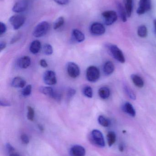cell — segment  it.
Masks as SVG:
<instances>
[{
  "mask_svg": "<svg viewBox=\"0 0 156 156\" xmlns=\"http://www.w3.org/2000/svg\"><path fill=\"white\" fill-rule=\"evenodd\" d=\"M90 140L93 144L100 147H105V143L102 133L98 130H93L90 136Z\"/></svg>",
  "mask_w": 156,
  "mask_h": 156,
  "instance_id": "obj_1",
  "label": "cell"
},
{
  "mask_svg": "<svg viewBox=\"0 0 156 156\" xmlns=\"http://www.w3.org/2000/svg\"><path fill=\"white\" fill-rule=\"evenodd\" d=\"M50 28L49 23L46 21L41 22L37 25L33 32V35L36 37H40L46 34Z\"/></svg>",
  "mask_w": 156,
  "mask_h": 156,
  "instance_id": "obj_2",
  "label": "cell"
},
{
  "mask_svg": "<svg viewBox=\"0 0 156 156\" xmlns=\"http://www.w3.org/2000/svg\"><path fill=\"white\" fill-rule=\"evenodd\" d=\"M100 73L98 68L94 66L89 67L86 70V77L90 82H95L100 78Z\"/></svg>",
  "mask_w": 156,
  "mask_h": 156,
  "instance_id": "obj_3",
  "label": "cell"
},
{
  "mask_svg": "<svg viewBox=\"0 0 156 156\" xmlns=\"http://www.w3.org/2000/svg\"><path fill=\"white\" fill-rule=\"evenodd\" d=\"M108 48L112 56L117 61L121 63L125 62V58L122 51L115 45L111 44L108 46Z\"/></svg>",
  "mask_w": 156,
  "mask_h": 156,
  "instance_id": "obj_4",
  "label": "cell"
},
{
  "mask_svg": "<svg viewBox=\"0 0 156 156\" xmlns=\"http://www.w3.org/2000/svg\"><path fill=\"white\" fill-rule=\"evenodd\" d=\"M104 19V23L106 25H112L117 21L118 18L117 13L114 11H106L102 14Z\"/></svg>",
  "mask_w": 156,
  "mask_h": 156,
  "instance_id": "obj_5",
  "label": "cell"
},
{
  "mask_svg": "<svg viewBox=\"0 0 156 156\" xmlns=\"http://www.w3.org/2000/svg\"><path fill=\"white\" fill-rule=\"evenodd\" d=\"M25 18L22 15H15L13 16L9 19V22L15 30L19 29L24 24Z\"/></svg>",
  "mask_w": 156,
  "mask_h": 156,
  "instance_id": "obj_6",
  "label": "cell"
},
{
  "mask_svg": "<svg viewBox=\"0 0 156 156\" xmlns=\"http://www.w3.org/2000/svg\"><path fill=\"white\" fill-rule=\"evenodd\" d=\"M152 8V0H140L136 10L137 14L141 15L150 11Z\"/></svg>",
  "mask_w": 156,
  "mask_h": 156,
  "instance_id": "obj_7",
  "label": "cell"
},
{
  "mask_svg": "<svg viewBox=\"0 0 156 156\" xmlns=\"http://www.w3.org/2000/svg\"><path fill=\"white\" fill-rule=\"evenodd\" d=\"M67 71L71 77H78L80 74V69L78 65L74 62H69L67 65Z\"/></svg>",
  "mask_w": 156,
  "mask_h": 156,
  "instance_id": "obj_8",
  "label": "cell"
},
{
  "mask_svg": "<svg viewBox=\"0 0 156 156\" xmlns=\"http://www.w3.org/2000/svg\"><path fill=\"white\" fill-rule=\"evenodd\" d=\"M43 80L47 85H55L57 83L56 73L52 70L45 71L43 76Z\"/></svg>",
  "mask_w": 156,
  "mask_h": 156,
  "instance_id": "obj_9",
  "label": "cell"
},
{
  "mask_svg": "<svg viewBox=\"0 0 156 156\" xmlns=\"http://www.w3.org/2000/svg\"><path fill=\"white\" fill-rule=\"evenodd\" d=\"M91 33L93 35L96 36L101 35L103 34L105 32V28L104 26L101 23H93L91 25L90 28Z\"/></svg>",
  "mask_w": 156,
  "mask_h": 156,
  "instance_id": "obj_10",
  "label": "cell"
},
{
  "mask_svg": "<svg viewBox=\"0 0 156 156\" xmlns=\"http://www.w3.org/2000/svg\"><path fill=\"white\" fill-rule=\"evenodd\" d=\"M70 154L71 156H85L86 150L82 146L76 145L71 148Z\"/></svg>",
  "mask_w": 156,
  "mask_h": 156,
  "instance_id": "obj_11",
  "label": "cell"
},
{
  "mask_svg": "<svg viewBox=\"0 0 156 156\" xmlns=\"http://www.w3.org/2000/svg\"><path fill=\"white\" fill-rule=\"evenodd\" d=\"M27 3L26 1H20L15 4L13 8V12L16 13H20L26 10Z\"/></svg>",
  "mask_w": 156,
  "mask_h": 156,
  "instance_id": "obj_12",
  "label": "cell"
},
{
  "mask_svg": "<svg viewBox=\"0 0 156 156\" xmlns=\"http://www.w3.org/2000/svg\"><path fill=\"white\" fill-rule=\"evenodd\" d=\"M31 58L27 56H24L18 59L17 62L18 66L21 69H27L31 65Z\"/></svg>",
  "mask_w": 156,
  "mask_h": 156,
  "instance_id": "obj_13",
  "label": "cell"
},
{
  "mask_svg": "<svg viewBox=\"0 0 156 156\" xmlns=\"http://www.w3.org/2000/svg\"><path fill=\"white\" fill-rule=\"evenodd\" d=\"M26 84V81L20 77H15L12 81V85L15 88H23L25 86Z\"/></svg>",
  "mask_w": 156,
  "mask_h": 156,
  "instance_id": "obj_14",
  "label": "cell"
},
{
  "mask_svg": "<svg viewBox=\"0 0 156 156\" xmlns=\"http://www.w3.org/2000/svg\"><path fill=\"white\" fill-rule=\"evenodd\" d=\"M117 8L118 14L121 20L123 22H126L127 21L128 16H127V13L125 9L124 6H123L121 3H118L117 4Z\"/></svg>",
  "mask_w": 156,
  "mask_h": 156,
  "instance_id": "obj_15",
  "label": "cell"
},
{
  "mask_svg": "<svg viewBox=\"0 0 156 156\" xmlns=\"http://www.w3.org/2000/svg\"><path fill=\"white\" fill-rule=\"evenodd\" d=\"M115 67L114 65L111 61H107L103 66V71L104 74L106 76L111 75L114 71Z\"/></svg>",
  "mask_w": 156,
  "mask_h": 156,
  "instance_id": "obj_16",
  "label": "cell"
},
{
  "mask_svg": "<svg viewBox=\"0 0 156 156\" xmlns=\"http://www.w3.org/2000/svg\"><path fill=\"white\" fill-rule=\"evenodd\" d=\"M41 44L40 41L36 40L32 42L30 46V52L32 54L35 55L38 54L41 49Z\"/></svg>",
  "mask_w": 156,
  "mask_h": 156,
  "instance_id": "obj_17",
  "label": "cell"
},
{
  "mask_svg": "<svg viewBox=\"0 0 156 156\" xmlns=\"http://www.w3.org/2000/svg\"><path fill=\"white\" fill-rule=\"evenodd\" d=\"M123 4L127 16L131 17L133 11V0H123Z\"/></svg>",
  "mask_w": 156,
  "mask_h": 156,
  "instance_id": "obj_18",
  "label": "cell"
},
{
  "mask_svg": "<svg viewBox=\"0 0 156 156\" xmlns=\"http://www.w3.org/2000/svg\"><path fill=\"white\" fill-rule=\"evenodd\" d=\"M39 90L43 94L52 98L55 91L53 88L49 86H41L39 88Z\"/></svg>",
  "mask_w": 156,
  "mask_h": 156,
  "instance_id": "obj_19",
  "label": "cell"
},
{
  "mask_svg": "<svg viewBox=\"0 0 156 156\" xmlns=\"http://www.w3.org/2000/svg\"><path fill=\"white\" fill-rule=\"evenodd\" d=\"M72 36L73 38L77 42L81 43L85 39L84 34L78 29H74L72 31Z\"/></svg>",
  "mask_w": 156,
  "mask_h": 156,
  "instance_id": "obj_20",
  "label": "cell"
},
{
  "mask_svg": "<svg viewBox=\"0 0 156 156\" xmlns=\"http://www.w3.org/2000/svg\"><path fill=\"white\" fill-rule=\"evenodd\" d=\"M123 111L132 117H135L136 114V111L130 103L126 102L123 106Z\"/></svg>",
  "mask_w": 156,
  "mask_h": 156,
  "instance_id": "obj_21",
  "label": "cell"
},
{
  "mask_svg": "<svg viewBox=\"0 0 156 156\" xmlns=\"http://www.w3.org/2000/svg\"><path fill=\"white\" fill-rule=\"evenodd\" d=\"M131 79L134 84L138 88H143L144 85L143 80L138 75H132L131 76Z\"/></svg>",
  "mask_w": 156,
  "mask_h": 156,
  "instance_id": "obj_22",
  "label": "cell"
},
{
  "mask_svg": "<svg viewBox=\"0 0 156 156\" xmlns=\"http://www.w3.org/2000/svg\"><path fill=\"white\" fill-rule=\"evenodd\" d=\"M99 94L101 98L105 100L110 97L111 91L108 87H103L99 89Z\"/></svg>",
  "mask_w": 156,
  "mask_h": 156,
  "instance_id": "obj_23",
  "label": "cell"
},
{
  "mask_svg": "<svg viewBox=\"0 0 156 156\" xmlns=\"http://www.w3.org/2000/svg\"><path fill=\"white\" fill-rule=\"evenodd\" d=\"M107 142L108 145L111 147L116 142V136L115 133L113 132H110L107 134Z\"/></svg>",
  "mask_w": 156,
  "mask_h": 156,
  "instance_id": "obj_24",
  "label": "cell"
},
{
  "mask_svg": "<svg viewBox=\"0 0 156 156\" xmlns=\"http://www.w3.org/2000/svg\"><path fill=\"white\" fill-rule=\"evenodd\" d=\"M137 34L140 37H146L147 35V29L145 25H141L137 29Z\"/></svg>",
  "mask_w": 156,
  "mask_h": 156,
  "instance_id": "obj_25",
  "label": "cell"
},
{
  "mask_svg": "<svg viewBox=\"0 0 156 156\" xmlns=\"http://www.w3.org/2000/svg\"><path fill=\"white\" fill-rule=\"evenodd\" d=\"M98 122L99 124L103 127H108L111 125V122L109 119L103 115H100L98 117Z\"/></svg>",
  "mask_w": 156,
  "mask_h": 156,
  "instance_id": "obj_26",
  "label": "cell"
},
{
  "mask_svg": "<svg viewBox=\"0 0 156 156\" xmlns=\"http://www.w3.org/2000/svg\"><path fill=\"white\" fill-rule=\"evenodd\" d=\"M124 90L125 92L126 93L127 95L130 97V98L133 100H135L136 99V95L135 93L129 86L125 85L124 87Z\"/></svg>",
  "mask_w": 156,
  "mask_h": 156,
  "instance_id": "obj_27",
  "label": "cell"
},
{
  "mask_svg": "<svg viewBox=\"0 0 156 156\" xmlns=\"http://www.w3.org/2000/svg\"><path fill=\"white\" fill-rule=\"evenodd\" d=\"M84 95L88 98H92L93 96V91L92 88L89 86H86L83 89Z\"/></svg>",
  "mask_w": 156,
  "mask_h": 156,
  "instance_id": "obj_28",
  "label": "cell"
},
{
  "mask_svg": "<svg viewBox=\"0 0 156 156\" xmlns=\"http://www.w3.org/2000/svg\"><path fill=\"white\" fill-rule=\"evenodd\" d=\"M43 52L47 55H50L53 53V47L51 45L46 44L44 45L43 48Z\"/></svg>",
  "mask_w": 156,
  "mask_h": 156,
  "instance_id": "obj_29",
  "label": "cell"
},
{
  "mask_svg": "<svg viewBox=\"0 0 156 156\" xmlns=\"http://www.w3.org/2000/svg\"><path fill=\"white\" fill-rule=\"evenodd\" d=\"M64 23V17L62 16H60V17H59L56 22L54 23V29L55 30H57V29H59L61 27H62Z\"/></svg>",
  "mask_w": 156,
  "mask_h": 156,
  "instance_id": "obj_30",
  "label": "cell"
},
{
  "mask_svg": "<svg viewBox=\"0 0 156 156\" xmlns=\"http://www.w3.org/2000/svg\"><path fill=\"white\" fill-rule=\"evenodd\" d=\"M27 118L29 121H33L34 118L35 112L34 108L31 106H27Z\"/></svg>",
  "mask_w": 156,
  "mask_h": 156,
  "instance_id": "obj_31",
  "label": "cell"
},
{
  "mask_svg": "<svg viewBox=\"0 0 156 156\" xmlns=\"http://www.w3.org/2000/svg\"><path fill=\"white\" fill-rule=\"evenodd\" d=\"M32 92V85L28 84L23 89L22 91V95L25 97L29 96Z\"/></svg>",
  "mask_w": 156,
  "mask_h": 156,
  "instance_id": "obj_32",
  "label": "cell"
},
{
  "mask_svg": "<svg viewBox=\"0 0 156 156\" xmlns=\"http://www.w3.org/2000/svg\"><path fill=\"white\" fill-rule=\"evenodd\" d=\"M21 140L22 143L24 144H27L29 143V137L26 134H25L21 135Z\"/></svg>",
  "mask_w": 156,
  "mask_h": 156,
  "instance_id": "obj_33",
  "label": "cell"
},
{
  "mask_svg": "<svg viewBox=\"0 0 156 156\" xmlns=\"http://www.w3.org/2000/svg\"><path fill=\"white\" fill-rule=\"evenodd\" d=\"M76 90H74V89L72 88H70L68 90L67 92V97L69 98H72L73 96L75 95L76 94Z\"/></svg>",
  "mask_w": 156,
  "mask_h": 156,
  "instance_id": "obj_34",
  "label": "cell"
},
{
  "mask_svg": "<svg viewBox=\"0 0 156 156\" xmlns=\"http://www.w3.org/2000/svg\"><path fill=\"white\" fill-rule=\"evenodd\" d=\"M6 31V27L4 23L1 22L0 23V34L1 35L5 34Z\"/></svg>",
  "mask_w": 156,
  "mask_h": 156,
  "instance_id": "obj_35",
  "label": "cell"
},
{
  "mask_svg": "<svg viewBox=\"0 0 156 156\" xmlns=\"http://www.w3.org/2000/svg\"><path fill=\"white\" fill-rule=\"evenodd\" d=\"M55 2L57 3L60 5H65L67 4L69 0H53Z\"/></svg>",
  "mask_w": 156,
  "mask_h": 156,
  "instance_id": "obj_36",
  "label": "cell"
},
{
  "mask_svg": "<svg viewBox=\"0 0 156 156\" xmlns=\"http://www.w3.org/2000/svg\"><path fill=\"white\" fill-rule=\"evenodd\" d=\"M6 149L9 154H12V153L15 152V149L14 147L10 144H6Z\"/></svg>",
  "mask_w": 156,
  "mask_h": 156,
  "instance_id": "obj_37",
  "label": "cell"
},
{
  "mask_svg": "<svg viewBox=\"0 0 156 156\" xmlns=\"http://www.w3.org/2000/svg\"><path fill=\"white\" fill-rule=\"evenodd\" d=\"M0 104L2 106H9L11 105V104L8 101L6 100H1L0 101Z\"/></svg>",
  "mask_w": 156,
  "mask_h": 156,
  "instance_id": "obj_38",
  "label": "cell"
},
{
  "mask_svg": "<svg viewBox=\"0 0 156 156\" xmlns=\"http://www.w3.org/2000/svg\"><path fill=\"white\" fill-rule=\"evenodd\" d=\"M39 64L40 66L43 68H46L48 67V64L45 59H41L39 61Z\"/></svg>",
  "mask_w": 156,
  "mask_h": 156,
  "instance_id": "obj_39",
  "label": "cell"
},
{
  "mask_svg": "<svg viewBox=\"0 0 156 156\" xmlns=\"http://www.w3.org/2000/svg\"><path fill=\"white\" fill-rule=\"evenodd\" d=\"M5 47H6V43L5 42H3V41H2L1 43H0V49H1V51L4 49Z\"/></svg>",
  "mask_w": 156,
  "mask_h": 156,
  "instance_id": "obj_40",
  "label": "cell"
},
{
  "mask_svg": "<svg viewBox=\"0 0 156 156\" xmlns=\"http://www.w3.org/2000/svg\"><path fill=\"white\" fill-rule=\"evenodd\" d=\"M119 150H120L121 152H123L124 149V147L123 145H120L119 146Z\"/></svg>",
  "mask_w": 156,
  "mask_h": 156,
  "instance_id": "obj_41",
  "label": "cell"
},
{
  "mask_svg": "<svg viewBox=\"0 0 156 156\" xmlns=\"http://www.w3.org/2000/svg\"><path fill=\"white\" fill-rule=\"evenodd\" d=\"M9 156H20L18 154H16V153H15V152H14V153H12V154H10V155H9Z\"/></svg>",
  "mask_w": 156,
  "mask_h": 156,
  "instance_id": "obj_42",
  "label": "cell"
},
{
  "mask_svg": "<svg viewBox=\"0 0 156 156\" xmlns=\"http://www.w3.org/2000/svg\"><path fill=\"white\" fill-rule=\"evenodd\" d=\"M38 128H39V130H40V131H42V132H43V131H44V128H43V127L42 126L40 125H39L38 126Z\"/></svg>",
  "mask_w": 156,
  "mask_h": 156,
  "instance_id": "obj_43",
  "label": "cell"
},
{
  "mask_svg": "<svg viewBox=\"0 0 156 156\" xmlns=\"http://www.w3.org/2000/svg\"><path fill=\"white\" fill-rule=\"evenodd\" d=\"M154 26L155 31L156 34V19H154Z\"/></svg>",
  "mask_w": 156,
  "mask_h": 156,
  "instance_id": "obj_44",
  "label": "cell"
}]
</instances>
